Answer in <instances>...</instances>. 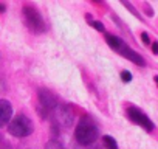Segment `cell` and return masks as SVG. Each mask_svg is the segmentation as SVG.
Instances as JSON below:
<instances>
[{"mask_svg":"<svg viewBox=\"0 0 158 149\" xmlns=\"http://www.w3.org/2000/svg\"><path fill=\"white\" fill-rule=\"evenodd\" d=\"M115 51H118L119 54H123L124 57H127L129 61H132L133 64H136V65H144L146 62H144V59H143V56H139L135 50H132L130 47H127L126 44H124V40H121V44L115 48Z\"/></svg>","mask_w":158,"mask_h":149,"instance_id":"7","label":"cell"},{"mask_svg":"<svg viewBox=\"0 0 158 149\" xmlns=\"http://www.w3.org/2000/svg\"><path fill=\"white\" fill-rule=\"evenodd\" d=\"M37 100H39V107H40V110L45 112L47 117L59 106L57 96H56L51 90H48V89H45V87H40V89H39V92H37Z\"/></svg>","mask_w":158,"mask_h":149,"instance_id":"5","label":"cell"},{"mask_svg":"<svg viewBox=\"0 0 158 149\" xmlns=\"http://www.w3.org/2000/svg\"><path fill=\"white\" fill-rule=\"evenodd\" d=\"M127 117H129L135 124H138V126H141L143 129H146L147 132L153 130V123H152L150 118H149L144 112H141L139 109H136V107H129V109H127Z\"/></svg>","mask_w":158,"mask_h":149,"instance_id":"6","label":"cell"},{"mask_svg":"<svg viewBox=\"0 0 158 149\" xmlns=\"http://www.w3.org/2000/svg\"><path fill=\"white\" fill-rule=\"evenodd\" d=\"M155 83H156V84H158V76H155Z\"/></svg>","mask_w":158,"mask_h":149,"instance_id":"17","label":"cell"},{"mask_svg":"<svg viewBox=\"0 0 158 149\" xmlns=\"http://www.w3.org/2000/svg\"><path fill=\"white\" fill-rule=\"evenodd\" d=\"M5 11V5H0V13H3Z\"/></svg>","mask_w":158,"mask_h":149,"instance_id":"16","label":"cell"},{"mask_svg":"<svg viewBox=\"0 0 158 149\" xmlns=\"http://www.w3.org/2000/svg\"><path fill=\"white\" fill-rule=\"evenodd\" d=\"M141 37H143V42H144V44H149V34H147V33H143Z\"/></svg>","mask_w":158,"mask_h":149,"instance_id":"14","label":"cell"},{"mask_svg":"<svg viewBox=\"0 0 158 149\" xmlns=\"http://www.w3.org/2000/svg\"><path fill=\"white\" fill-rule=\"evenodd\" d=\"M102 143H104L106 149H118L116 140H115L113 137H110V135H104V137H102Z\"/></svg>","mask_w":158,"mask_h":149,"instance_id":"9","label":"cell"},{"mask_svg":"<svg viewBox=\"0 0 158 149\" xmlns=\"http://www.w3.org/2000/svg\"><path fill=\"white\" fill-rule=\"evenodd\" d=\"M34 130V126H33V121L27 117V115H17L14 117L10 124H8V132L16 137V138H25L28 135H31Z\"/></svg>","mask_w":158,"mask_h":149,"instance_id":"2","label":"cell"},{"mask_svg":"<svg viewBox=\"0 0 158 149\" xmlns=\"http://www.w3.org/2000/svg\"><path fill=\"white\" fill-rule=\"evenodd\" d=\"M13 117V106L8 100H0V127L10 124Z\"/></svg>","mask_w":158,"mask_h":149,"instance_id":"8","label":"cell"},{"mask_svg":"<svg viewBox=\"0 0 158 149\" xmlns=\"http://www.w3.org/2000/svg\"><path fill=\"white\" fill-rule=\"evenodd\" d=\"M92 27L95 30H98V31H104V25L101 22H92Z\"/></svg>","mask_w":158,"mask_h":149,"instance_id":"13","label":"cell"},{"mask_svg":"<svg viewBox=\"0 0 158 149\" xmlns=\"http://www.w3.org/2000/svg\"><path fill=\"white\" fill-rule=\"evenodd\" d=\"M121 79H123L124 83H130V81H132V73L127 71V70L121 71Z\"/></svg>","mask_w":158,"mask_h":149,"instance_id":"11","label":"cell"},{"mask_svg":"<svg viewBox=\"0 0 158 149\" xmlns=\"http://www.w3.org/2000/svg\"><path fill=\"white\" fill-rule=\"evenodd\" d=\"M123 5H124V6H126V8H129V10H130V11H132V14H135V16H136V17H139V14H138V13H136V10H135V8H133V6H132V5H130V3H127V2H123Z\"/></svg>","mask_w":158,"mask_h":149,"instance_id":"12","label":"cell"},{"mask_svg":"<svg viewBox=\"0 0 158 149\" xmlns=\"http://www.w3.org/2000/svg\"><path fill=\"white\" fill-rule=\"evenodd\" d=\"M98 126L95 124V121L90 117H82L79 120V123L76 124L74 129V138L79 144L82 146H90L98 140Z\"/></svg>","mask_w":158,"mask_h":149,"instance_id":"1","label":"cell"},{"mask_svg":"<svg viewBox=\"0 0 158 149\" xmlns=\"http://www.w3.org/2000/svg\"><path fill=\"white\" fill-rule=\"evenodd\" d=\"M50 117H51V120H53V123L57 126V127H70L71 124H73V110H71V107L70 106H67V104H60V106H57L51 113H50Z\"/></svg>","mask_w":158,"mask_h":149,"instance_id":"4","label":"cell"},{"mask_svg":"<svg viewBox=\"0 0 158 149\" xmlns=\"http://www.w3.org/2000/svg\"><path fill=\"white\" fill-rule=\"evenodd\" d=\"M45 149H65V147L62 146L60 141H57V140H50V141H47Z\"/></svg>","mask_w":158,"mask_h":149,"instance_id":"10","label":"cell"},{"mask_svg":"<svg viewBox=\"0 0 158 149\" xmlns=\"http://www.w3.org/2000/svg\"><path fill=\"white\" fill-rule=\"evenodd\" d=\"M152 51H153L155 54H158V42H153V45H152Z\"/></svg>","mask_w":158,"mask_h":149,"instance_id":"15","label":"cell"},{"mask_svg":"<svg viewBox=\"0 0 158 149\" xmlns=\"http://www.w3.org/2000/svg\"><path fill=\"white\" fill-rule=\"evenodd\" d=\"M22 14H23V19H25L27 27H28L33 33L39 34V33H44V31L47 30V25H45V22H44V17H42V14L37 11V8H34V6H31V5H25V6L22 8Z\"/></svg>","mask_w":158,"mask_h":149,"instance_id":"3","label":"cell"}]
</instances>
